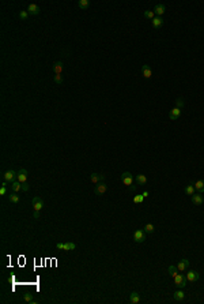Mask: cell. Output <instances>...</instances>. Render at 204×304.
Here are the masks:
<instances>
[{"instance_id": "6da1fadb", "label": "cell", "mask_w": 204, "mask_h": 304, "mask_svg": "<svg viewBox=\"0 0 204 304\" xmlns=\"http://www.w3.org/2000/svg\"><path fill=\"white\" fill-rule=\"evenodd\" d=\"M173 280H174V285L177 286L178 289H184V288L186 286V282H188L186 276H184V274H181V273H178Z\"/></svg>"}, {"instance_id": "7a4b0ae2", "label": "cell", "mask_w": 204, "mask_h": 304, "mask_svg": "<svg viewBox=\"0 0 204 304\" xmlns=\"http://www.w3.org/2000/svg\"><path fill=\"white\" fill-rule=\"evenodd\" d=\"M147 239V235L144 232V229H138L133 233V242L135 243H144Z\"/></svg>"}, {"instance_id": "3957f363", "label": "cell", "mask_w": 204, "mask_h": 304, "mask_svg": "<svg viewBox=\"0 0 204 304\" xmlns=\"http://www.w3.org/2000/svg\"><path fill=\"white\" fill-rule=\"evenodd\" d=\"M56 248H57V250H63V251H74V250H76V244L75 243H71V242L57 243V244H56Z\"/></svg>"}, {"instance_id": "277c9868", "label": "cell", "mask_w": 204, "mask_h": 304, "mask_svg": "<svg viewBox=\"0 0 204 304\" xmlns=\"http://www.w3.org/2000/svg\"><path fill=\"white\" fill-rule=\"evenodd\" d=\"M17 175H18V172H15L14 169H10L3 175V180L7 181V183H12V181H15V179H17Z\"/></svg>"}, {"instance_id": "5b68a950", "label": "cell", "mask_w": 204, "mask_h": 304, "mask_svg": "<svg viewBox=\"0 0 204 304\" xmlns=\"http://www.w3.org/2000/svg\"><path fill=\"white\" fill-rule=\"evenodd\" d=\"M121 181L124 183V186H128V187H132L133 186V177L129 172H124L121 175Z\"/></svg>"}, {"instance_id": "8992f818", "label": "cell", "mask_w": 204, "mask_h": 304, "mask_svg": "<svg viewBox=\"0 0 204 304\" xmlns=\"http://www.w3.org/2000/svg\"><path fill=\"white\" fill-rule=\"evenodd\" d=\"M108 191V186L106 183H103V181H101V183H97L95 184V188H94V193H95V195H103V194Z\"/></svg>"}, {"instance_id": "52a82bcc", "label": "cell", "mask_w": 204, "mask_h": 304, "mask_svg": "<svg viewBox=\"0 0 204 304\" xmlns=\"http://www.w3.org/2000/svg\"><path fill=\"white\" fill-rule=\"evenodd\" d=\"M31 205H33V209L37 211H41L42 209H44V201L41 199V198L38 197H34L33 198V201H31Z\"/></svg>"}, {"instance_id": "ba28073f", "label": "cell", "mask_w": 204, "mask_h": 304, "mask_svg": "<svg viewBox=\"0 0 204 304\" xmlns=\"http://www.w3.org/2000/svg\"><path fill=\"white\" fill-rule=\"evenodd\" d=\"M199 278H200V276L196 270H189V271L186 273V280H188V282H196Z\"/></svg>"}, {"instance_id": "9c48e42d", "label": "cell", "mask_w": 204, "mask_h": 304, "mask_svg": "<svg viewBox=\"0 0 204 304\" xmlns=\"http://www.w3.org/2000/svg\"><path fill=\"white\" fill-rule=\"evenodd\" d=\"M180 116H181V109L177 107H174L172 111L169 112V119L170 120H177Z\"/></svg>"}, {"instance_id": "30bf717a", "label": "cell", "mask_w": 204, "mask_h": 304, "mask_svg": "<svg viewBox=\"0 0 204 304\" xmlns=\"http://www.w3.org/2000/svg\"><path fill=\"white\" fill-rule=\"evenodd\" d=\"M90 180H91V183H94V184L101 183V181L105 180V175H102V173H91Z\"/></svg>"}, {"instance_id": "8fae6325", "label": "cell", "mask_w": 204, "mask_h": 304, "mask_svg": "<svg viewBox=\"0 0 204 304\" xmlns=\"http://www.w3.org/2000/svg\"><path fill=\"white\" fill-rule=\"evenodd\" d=\"M191 201L196 206L203 205V197H201V194H193V195H191Z\"/></svg>"}, {"instance_id": "7c38bea8", "label": "cell", "mask_w": 204, "mask_h": 304, "mask_svg": "<svg viewBox=\"0 0 204 304\" xmlns=\"http://www.w3.org/2000/svg\"><path fill=\"white\" fill-rule=\"evenodd\" d=\"M154 12H155L156 17H162L165 12H166V6L165 4H155V7H154Z\"/></svg>"}, {"instance_id": "4fadbf2b", "label": "cell", "mask_w": 204, "mask_h": 304, "mask_svg": "<svg viewBox=\"0 0 204 304\" xmlns=\"http://www.w3.org/2000/svg\"><path fill=\"white\" fill-rule=\"evenodd\" d=\"M142 74H143V76H144L146 79H150L151 76H152V71H151V68H150V66H148V64H143Z\"/></svg>"}, {"instance_id": "5bb4252c", "label": "cell", "mask_w": 204, "mask_h": 304, "mask_svg": "<svg viewBox=\"0 0 204 304\" xmlns=\"http://www.w3.org/2000/svg\"><path fill=\"white\" fill-rule=\"evenodd\" d=\"M135 181H136V184H138V186H146V184H147L146 175H143V173L136 175V177H135Z\"/></svg>"}, {"instance_id": "9a60e30c", "label": "cell", "mask_w": 204, "mask_h": 304, "mask_svg": "<svg viewBox=\"0 0 204 304\" xmlns=\"http://www.w3.org/2000/svg\"><path fill=\"white\" fill-rule=\"evenodd\" d=\"M17 180H19L21 183H26V180H27V170H26V169H19L18 175H17Z\"/></svg>"}, {"instance_id": "2e32d148", "label": "cell", "mask_w": 204, "mask_h": 304, "mask_svg": "<svg viewBox=\"0 0 204 304\" xmlns=\"http://www.w3.org/2000/svg\"><path fill=\"white\" fill-rule=\"evenodd\" d=\"M173 297H174L176 301H184V300H185V293H184L182 289H177V291L173 293Z\"/></svg>"}, {"instance_id": "e0dca14e", "label": "cell", "mask_w": 204, "mask_h": 304, "mask_svg": "<svg viewBox=\"0 0 204 304\" xmlns=\"http://www.w3.org/2000/svg\"><path fill=\"white\" fill-rule=\"evenodd\" d=\"M40 7L37 4H29L27 6V12L30 14V15H38L40 14Z\"/></svg>"}, {"instance_id": "ac0fdd59", "label": "cell", "mask_w": 204, "mask_h": 304, "mask_svg": "<svg viewBox=\"0 0 204 304\" xmlns=\"http://www.w3.org/2000/svg\"><path fill=\"white\" fill-rule=\"evenodd\" d=\"M163 18L162 17H155V18L151 21V23H152V26H154V29H159V27L163 26Z\"/></svg>"}, {"instance_id": "d6986e66", "label": "cell", "mask_w": 204, "mask_h": 304, "mask_svg": "<svg viewBox=\"0 0 204 304\" xmlns=\"http://www.w3.org/2000/svg\"><path fill=\"white\" fill-rule=\"evenodd\" d=\"M188 267H189V260H188V259H181L180 262H178V265H177L178 271H185Z\"/></svg>"}, {"instance_id": "ffe728a7", "label": "cell", "mask_w": 204, "mask_h": 304, "mask_svg": "<svg viewBox=\"0 0 204 304\" xmlns=\"http://www.w3.org/2000/svg\"><path fill=\"white\" fill-rule=\"evenodd\" d=\"M140 300H142V297H140V295H139L138 292H132L129 295V303L131 304H138Z\"/></svg>"}, {"instance_id": "44dd1931", "label": "cell", "mask_w": 204, "mask_h": 304, "mask_svg": "<svg viewBox=\"0 0 204 304\" xmlns=\"http://www.w3.org/2000/svg\"><path fill=\"white\" fill-rule=\"evenodd\" d=\"M193 186H195V190L199 194L204 193V180H196L195 183H193Z\"/></svg>"}, {"instance_id": "7402d4cb", "label": "cell", "mask_w": 204, "mask_h": 304, "mask_svg": "<svg viewBox=\"0 0 204 304\" xmlns=\"http://www.w3.org/2000/svg\"><path fill=\"white\" fill-rule=\"evenodd\" d=\"M52 70H53L54 75L56 74H63V62H54Z\"/></svg>"}, {"instance_id": "603a6c76", "label": "cell", "mask_w": 204, "mask_h": 304, "mask_svg": "<svg viewBox=\"0 0 204 304\" xmlns=\"http://www.w3.org/2000/svg\"><path fill=\"white\" fill-rule=\"evenodd\" d=\"M11 188H12L14 193H18V191H21V190H22V183H21L19 180H15V181H12V183H11Z\"/></svg>"}, {"instance_id": "cb8c5ba5", "label": "cell", "mask_w": 204, "mask_h": 304, "mask_svg": "<svg viewBox=\"0 0 204 304\" xmlns=\"http://www.w3.org/2000/svg\"><path fill=\"white\" fill-rule=\"evenodd\" d=\"M167 271H169V274H170V276H172L173 278L176 277L178 273H180V271H178V269H177V266H174V265H170V266H169V267H167Z\"/></svg>"}, {"instance_id": "d4e9b609", "label": "cell", "mask_w": 204, "mask_h": 304, "mask_svg": "<svg viewBox=\"0 0 204 304\" xmlns=\"http://www.w3.org/2000/svg\"><path fill=\"white\" fill-rule=\"evenodd\" d=\"M90 6V1L89 0H79L78 1V7H79L80 10H87Z\"/></svg>"}, {"instance_id": "484cf974", "label": "cell", "mask_w": 204, "mask_h": 304, "mask_svg": "<svg viewBox=\"0 0 204 304\" xmlns=\"http://www.w3.org/2000/svg\"><path fill=\"white\" fill-rule=\"evenodd\" d=\"M144 18L152 21V19L155 18V12H154V10H147V11H144Z\"/></svg>"}, {"instance_id": "4316f807", "label": "cell", "mask_w": 204, "mask_h": 304, "mask_svg": "<svg viewBox=\"0 0 204 304\" xmlns=\"http://www.w3.org/2000/svg\"><path fill=\"white\" fill-rule=\"evenodd\" d=\"M195 186H193V184H189V186H186L185 187V194L186 195H193V194H195Z\"/></svg>"}, {"instance_id": "83f0119b", "label": "cell", "mask_w": 204, "mask_h": 304, "mask_svg": "<svg viewBox=\"0 0 204 304\" xmlns=\"http://www.w3.org/2000/svg\"><path fill=\"white\" fill-rule=\"evenodd\" d=\"M143 229H144V232H146V233H152L154 231H155V226H154L152 224H146Z\"/></svg>"}, {"instance_id": "f1b7e54d", "label": "cell", "mask_w": 204, "mask_h": 304, "mask_svg": "<svg viewBox=\"0 0 204 304\" xmlns=\"http://www.w3.org/2000/svg\"><path fill=\"white\" fill-rule=\"evenodd\" d=\"M8 199L12 202V203H18V202H19V197H18V195H17L15 193L10 194V195H8Z\"/></svg>"}, {"instance_id": "f546056e", "label": "cell", "mask_w": 204, "mask_h": 304, "mask_svg": "<svg viewBox=\"0 0 204 304\" xmlns=\"http://www.w3.org/2000/svg\"><path fill=\"white\" fill-rule=\"evenodd\" d=\"M143 201H144V197H143V194H139V195H136V197L133 198V203H135V205H138V203H142Z\"/></svg>"}, {"instance_id": "4dcf8cb0", "label": "cell", "mask_w": 204, "mask_h": 304, "mask_svg": "<svg viewBox=\"0 0 204 304\" xmlns=\"http://www.w3.org/2000/svg\"><path fill=\"white\" fill-rule=\"evenodd\" d=\"M19 18L22 19V21H27V18H29V12H27V10L19 11Z\"/></svg>"}, {"instance_id": "1f68e13d", "label": "cell", "mask_w": 204, "mask_h": 304, "mask_svg": "<svg viewBox=\"0 0 204 304\" xmlns=\"http://www.w3.org/2000/svg\"><path fill=\"white\" fill-rule=\"evenodd\" d=\"M23 300H25V301H26V303H31V301H33V295H31V293H29V292H26V293H25V295H23Z\"/></svg>"}, {"instance_id": "d6a6232c", "label": "cell", "mask_w": 204, "mask_h": 304, "mask_svg": "<svg viewBox=\"0 0 204 304\" xmlns=\"http://www.w3.org/2000/svg\"><path fill=\"white\" fill-rule=\"evenodd\" d=\"M53 81L57 83V85H61L63 83V76H61V74H56V75L53 76Z\"/></svg>"}, {"instance_id": "836d02e7", "label": "cell", "mask_w": 204, "mask_h": 304, "mask_svg": "<svg viewBox=\"0 0 204 304\" xmlns=\"http://www.w3.org/2000/svg\"><path fill=\"white\" fill-rule=\"evenodd\" d=\"M7 181H3V184H1V188H0V195H4L6 193H7Z\"/></svg>"}, {"instance_id": "e575fe53", "label": "cell", "mask_w": 204, "mask_h": 304, "mask_svg": "<svg viewBox=\"0 0 204 304\" xmlns=\"http://www.w3.org/2000/svg\"><path fill=\"white\" fill-rule=\"evenodd\" d=\"M176 104H177V108H180V109H181V108L185 105V104H184V100H182V98H177V100H176Z\"/></svg>"}, {"instance_id": "d590c367", "label": "cell", "mask_w": 204, "mask_h": 304, "mask_svg": "<svg viewBox=\"0 0 204 304\" xmlns=\"http://www.w3.org/2000/svg\"><path fill=\"white\" fill-rule=\"evenodd\" d=\"M22 191H25V193L29 191V184L27 183H22Z\"/></svg>"}, {"instance_id": "8d00e7d4", "label": "cell", "mask_w": 204, "mask_h": 304, "mask_svg": "<svg viewBox=\"0 0 204 304\" xmlns=\"http://www.w3.org/2000/svg\"><path fill=\"white\" fill-rule=\"evenodd\" d=\"M33 217H34L36 220H38V218H40V211L34 210V213H33Z\"/></svg>"}, {"instance_id": "74e56055", "label": "cell", "mask_w": 204, "mask_h": 304, "mask_svg": "<svg viewBox=\"0 0 204 304\" xmlns=\"http://www.w3.org/2000/svg\"><path fill=\"white\" fill-rule=\"evenodd\" d=\"M147 195H148V191H144V193H143V197H144V198H146V197H147Z\"/></svg>"}]
</instances>
